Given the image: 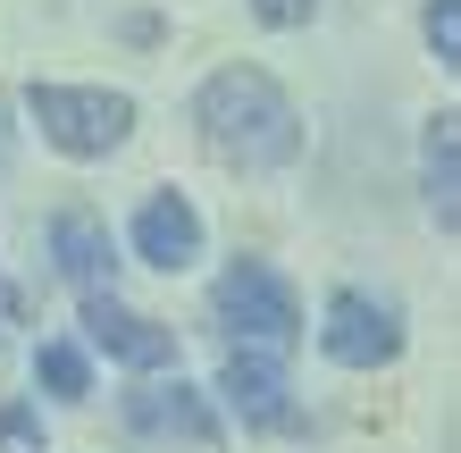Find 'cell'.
Masks as SVG:
<instances>
[{
    "label": "cell",
    "mask_w": 461,
    "mask_h": 453,
    "mask_svg": "<svg viewBox=\"0 0 461 453\" xmlns=\"http://www.w3.org/2000/svg\"><path fill=\"white\" fill-rule=\"evenodd\" d=\"M194 126H202V143L227 159V168H285L294 151H303V118H294V101L285 85L268 68H219V76H202V93H194Z\"/></svg>",
    "instance_id": "6da1fadb"
},
{
    "label": "cell",
    "mask_w": 461,
    "mask_h": 453,
    "mask_svg": "<svg viewBox=\"0 0 461 453\" xmlns=\"http://www.w3.org/2000/svg\"><path fill=\"white\" fill-rule=\"evenodd\" d=\"M319 344H328V361H344V369H377V361L402 353V319H394V303L352 294V285H344V294H328Z\"/></svg>",
    "instance_id": "277c9868"
},
{
    "label": "cell",
    "mask_w": 461,
    "mask_h": 453,
    "mask_svg": "<svg viewBox=\"0 0 461 453\" xmlns=\"http://www.w3.org/2000/svg\"><path fill=\"white\" fill-rule=\"evenodd\" d=\"M453 135H461V118L445 110V118H428V143H420V168H428V210H437V227L453 235L461 227V151H453Z\"/></svg>",
    "instance_id": "30bf717a"
},
{
    "label": "cell",
    "mask_w": 461,
    "mask_h": 453,
    "mask_svg": "<svg viewBox=\"0 0 461 453\" xmlns=\"http://www.w3.org/2000/svg\"><path fill=\"white\" fill-rule=\"evenodd\" d=\"M50 260H59V277L85 285V294H110V277H118L110 227H101L93 210H59V219H50Z\"/></svg>",
    "instance_id": "ba28073f"
},
{
    "label": "cell",
    "mask_w": 461,
    "mask_h": 453,
    "mask_svg": "<svg viewBox=\"0 0 461 453\" xmlns=\"http://www.w3.org/2000/svg\"><path fill=\"white\" fill-rule=\"evenodd\" d=\"M85 336H93L110 361H126V369H168V361H176V328L126 311L118 294H85Z\"/></svg>",
    "instance_id": "5b68a950"
},
{
    "label": "cell",
    "mask_w": 461,
    "mask_h": 453,
    "mask_svg": "<svg viewBox=\"0 0 461 453\" xmlns=\"http://www.w3.org/2000/svg\"><path fill=\"white\" fill-rule=\"evenodd\" d=\"M34 378L59 394V403H85V394H93V361L76 353V344H42V353H34Z\"/></svg>",
    "instance_id": "8fae6325"
},
{
    "label": "cell",
    "mask_w": 461,
    "mask_h": 453,
    "mask_svg": "<svg viewBox=\"0 0 461 453\" xmlns=\"http://www.w3.org/2000/svg\"><path fill=\"white\" fill-rule=\"evenodd\" d=\"M219 394L252 420V429H294V386H285V369L277 353H252V344H235L227 369H219Z\"/></svg>",
    "instance_id": "8992f818"
},
{
    "label": "cell",
    "mask_w": 461,
    "mask_h": 453,
    "mask_svg": "<svg viewBox=\"0 0 461 453\" xmlns=\"http://www.w3.org/2000/svg\"><path fill=\"white\" fill-rule=\"evenodd\" d=\"M134 252H143L151 269H185V260L202 252V210L185 194H151L134 210Z\"/></svg>",
    "instance_id": "9c48e42d"
},
{
    "label": "cell",
    "mask_w": 461,
    "mask_h": 453,
    "mask_svg": "<svg viewBox=\"0 0 461 453\" xmlns=\"http://www.w3.org/2000/svg\"><path fill=\"white\" fill-rule=\"evenodd\" d=\"M0 311H17V294H9V285H0Z\"/></svg>",
    "instance_id": "9a60e30c"
},
{
    "label": "cell",
    "mask_w": 461,
    "mask_h": 453,
    "mask_svg": "<svg viewBox=\"0 0 461 453\" xmlns=\"http://www.w3.org/2000/svg\"><path fill=\"white\" fill-rule=\"evenodd\" d=\"M210 311H219V328L243 336L252 353H277V344L303 336V303H294V285L268 269V260H235V269L210 285Z\"/></svg>",
    "instance_id": "3957f363"
},
{
    "label": "cell",
    "mask_w": 461,
    "mask_h": 453,
    "mask_svg": "<svg viewBox=\"0 0 461 453\" xmlns=\"http://www.w3.org/2000/svg\"><path fill=\"white\" fill-rule=\"evenodd\" d=\"M0 453H42V420L25 403H0Z\"/></svg>",
    "instance_id": "4fadbf2b"
},
{
    "label": "cell",
    "mask_w": 461,
    "mask_h": 453,
    "mask_svg": "<svg viewBox=\"0 0 461 453\" xmlns=\"http://www.w3.org/2000/svg\"><path fill=\"white\" fill-rule=\"evenodd\" d=\"M42 143L68 151V159H110L126 135H134V101L110 93V85H34L25 93Z\"/></svg>",
    "instance_id": "7a4b0ae2"
},
{
    "label": "cell",
    "mask_w": 461,
    "mask_h": 453,
    "mask_svg": "<svg viewBox=\"0 0 461 453\" xmlns=\"http://www.w3.org/2000/svg\"><path fill=\"white\" fill-rule=\"evenodd\" d=\"M428 50H437L445 68H461V0H428Z\"/></svg>",
    "instance_id": "7c38bea8"
},
{
    "label": "cell",
    "mask_w": 461,
    "mask_h": 453,
    "mask_svg": "<svg viewBox=\"0 0 461 453\" xmlns=\"http://www.w3.org/2000/svg\"><path fill=\"white\" fill-rule=\"evenodd\" d=\"M126 429H143V437H185V445H219V412H210V394L194 386H143V394H126Z\"/></svg>",
    "instance_id": "52a82bcc"
},
{
    "label": "cell",
    "mask_w": 461,
    "mask_h": 453,
    "mask_svg": "<svg viewBox=\"0 0 461 453\" xmlns=\"http://www.w3.org/2000/svg\"><path fill=\"white\" fill-rule=\"evenodd\" d=\"M311 9H319V0H252L260 25H311Z\"/></svg>",
    "instance_id": "5bb4252c"
},
{
    "label": "cell",
    "mask_w": 461,
    "mask_h": 453,
    "mask_svg": "<svg viewBox=\"0 0 461 453\" xmlns=\"http://www.w3.org/2000/svg\"><path fill=\"white\" fill-rule=\"evenodd\" d=\"M0 143H9V126H0Z\"/></svg>",
    "instance_id": "2e32d148"
}]
</instances>
